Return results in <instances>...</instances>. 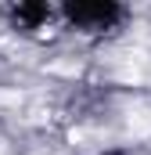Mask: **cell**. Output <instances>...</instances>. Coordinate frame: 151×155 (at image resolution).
I'll use <instances>...</instances> for the list:
<instances>
[]
</instances>
